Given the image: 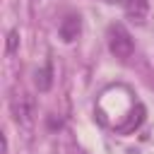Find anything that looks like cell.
<instances>
[{
    "label": "cell",
    "instance_id": "8992f818",
    "mask_svg": "<svg viewBox=\"0 0 154 154\" xmlns=\"http://www.w3.org/2000/svg\"><path fill=\"white\" fill-rule=\"evenodd\" d=\"M17 43H19V31L12 29V31L7 34V53H14V51H17Z\"/></svg>",
    "mask_w": 154,
    "mask_h": 154
},
{
    "label": "cell",
    "instance_id": "3957f363",
    "mask_svg": "<svg viewBox=\"0 0 154 154\" xmlns=\"http://www.w3.org/2000/svg\"><path fill=\"white\" fill-rule=\"evenodd\" d=\"M58 34L65 43H72L79 34H82V17L79 14H65L58 24Z\"/></svg>",
    "mask_w": 154,
    "mask_h": 154
},
{
    "label": "cell",
    "instance_id": "6da1fadb",
    "mask_svg": "<svg viewBox=\"0 0 154 154\" xmlns=\"http://www.w3.org/2000/svg\"><path fill=\"white\" fill-rule=\"evenodd\" d=\"M106 43H108L111 55H116L118 60H128V58L135 53L132 34H130V31L125 29V24H120V22L108 24V29H106Z\"/></svg>",
    "mask_w": 154,
    "mask_h": 154
},
{
    "label": "cell",
    "instance_id": "277c9868",
    "mask_svg": "<svg viewBox=\"0 0 154 154\" xmlns=\"http://www.w3.org/2000/svg\"><path fill=\"white\" fill-rule=\"evenodd\" d=\"M123 7H125V14L130 22L144 24V19L149 14V0H123Z\"/></svg>",
    "mask_w": 154,
    "mask_h": 154
},
{
    "label": "cell",
    "instance_id": "5b68a950",
    "mask_svg": "<svg viewBox=\"0 0 154 154\" xmlns=\"http://www.w3.org/2000/svg\"><path fill=\"white\" fill-rule=\"evenodd\" d=\"M34 82H36L38 91H48V89H51V84H53V67H51V63H46V65L36 72Z\"/></svg>",
    "mask_w": 154,
    "mask_h": 154
},
{
    "label": "cell",
    "instance_id": "7a4b0ae2",
    "mask_svg": "<svg viewBox=\"0 0 154 154\" xmlns=\"http://www.w3.org/2000/svg\"><path fill=\"white\" fill-rule=\"evenodd\" d=\"M12 116H14V120L19 125H31V120H34V101H31V96L22 94V96L12 99Z\"/></svg>",
    "mask_w": 154,
    "mask_h": 154
}]
</instances>
